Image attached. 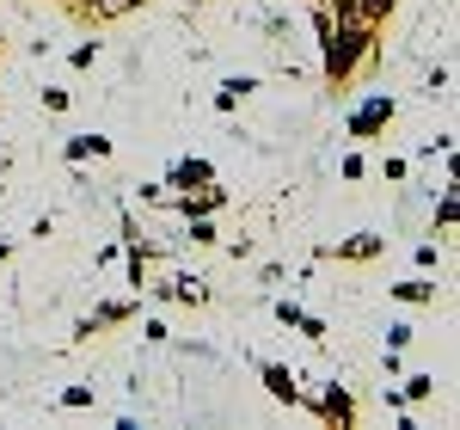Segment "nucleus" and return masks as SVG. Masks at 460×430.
<instances>
[{
  "label": "nucleus",
  "instance_id": "nucleus-9",
  "mask_svg": "<svg viewBox=\"0 0 460 430\" xmlns=\"http://www.w3.org/2000/svg\"><path fill=\"white\" fill-rule=\"evenodd\" d=\"M393 295H399L405 308H424V301H436V283H429V277H405V283H393Z\"/></svg>",
  "mask_w": 460,
  "mask_h": 430
},
{
  "label": "nucleus",
  "instance_id": "nucleus-21",
  "mask_svg": "<svg viewBox=\"0 0 460 430\" xmlns=\"http://www.w3.org/2000/svg\"><path fill=\"white\" fill-rule=\"evenodd\" d=\"M43 111H68V93L62 86H43Z\"/></svg>",
  "mask_w": 460,
  "mask_h": 430
},
{
  "label": "nucleus",
  "instance_id": "nucleus-20",
  "mask_svg": "<svg viewBox=\"0 0 460 430\" xmlns=\"http://www.w3.org/2000/svg\"><path fill=\"white\" fill-rule=\"evenodd\" d=\"M62 406H68V412H80V406H93V388H68V394H62Z\"/></svg>",
  "mask_w": 460,
  "mask_h": 430
},
{
  "label": "nucleus",
  "instance_id": "nucleus-22",
  "mask_svg": "<svg viewBox=\"0 0 460 430\" xmlns=\"http://www.w3.org/2000/svg\"><path fill=\"white\" fill-rule=\"evenodd\" d=\"M6 252H13V246H6V240H0V264H6Z\"/></svg>",
  "mask_w": 460,
  "mask_h": 430
},
{
  "label": "nucleus",
  "instance_id": "nucleus-15",
  "mask_svg": "<svg viewBox=\"0 0 460 430\" xmlns=\"http://www.w3.org/2000/svg\"><path fill=\"white\" fill-rule=\"evenodd\" d=\"M68 62H74V68H93V62H99V37H86V43H74V49H68Z\"/></svg>",
  "mask_w": 460,
  "mask_h": 430
},
{
  "label": "nucleus",
  "instance_id": "nucleus-12",
  "mask_svg": "<svg viewBox=\"0 0 460 430\" xmlns=\"http://www.w3.org/2000/svg\"><path fill=\"white\" fill-rule=\"evenodd\" d=\"M86 154H111V136H74L68 160H86Z\"/></svg>",
  "mask_w": 460,
  "mask_h": 430
},
{
  "label": "nucleus",
  "instance_id": "nucleus-17",
  "mask_svg": "<svg viewBox=\"0 0 460 430\" xmlns=\"http://www.w3.org/2000/svg\"><path fill=\"white\" fill-rule=\"evenodd\" d=\"M405 345H411V326L393 320V326H387V351H405Z\"/></svg>",
  "mask_w": 460,
  "mask_h": 430
},
{
  "label": "nucleus",
  "instance_id": "nucleus-14",
  "mask_svg": "<svg viewBox=\"0 0 460 430\" xmlns=\"http://www.w3.org/2000/svg\"><path fill=\"white\" fill-rule=\"evenodd\" d=\"M184 221H190V240H197V246H215V240H221L209 215H184Z\"/></svg>",
  "mask_w": 460,
  "mask_h": 430
},
{
  "label": "nucleus",
  "instance_id": "nucleus-4",
  "mask_svg": "<svg viewBox=\"0 0 460 430\" xmlns=\"http://www.w3.org/2000/svg\"><path fill=\"white\" fill-rule=\"evenodd\" d=\"M258 375H264V388H270V399H283V406H301V388H295V369H283V363H258Z\"/></svg>",
  "mask_w": 460,
  "mask_h": 430
},
{
  "label": "nucleus",
  "instance_id": "nucleus-18",
  "mask_svg": "<svg viewBox=\"0 0 460 430\" xmlns=\"http://www.w3.org/2000/svg\"><path fill=\"white\" fill-rule=\"evenodd\" d=\"M436 221H442V228H455V221H460V203H455V191H442V210H436Z\"/></svg>",
  "mask_w": 460,
  "mask_h": 430
},
{
  "label": "nucleus",
  "instance_id": "nucleus-16",
  "mask_svg": "<svg viewBox=\"0 0 460 430\" xmlns=\"http://www.w3.org/2000/svg\"><path fill=\"white\" fill-rule=\"evenodd\" d=\"M307 345H325V320H314V314H301V326H295Z\"/></svg>",
  "mask_w": 460,
  "mask_h": 430
},
{
  "label": "nucleus",
  "instance_id": "nucleus-3",
  "mask_svg": "<svg viewBox=\"0 0 460 430\" xmlns=\"http://www.w3.org/2000/svg\"><path fill=\"white\" fill-rule=\"evenodd\" d=\"M314 412H319V418H325V425H338V430H350V425H356V399L344 394L338 381H332V388H325V394L314 399Z\"/></svg>",
  "mask_w": 460,
  "mask_h": 430
},
{
  "label": "nucleus",
  "instance_id": "nucleus-11",
  "mask_svg": "<svg viewBox=\"0 0 460 430\" xmlns=\"http://www.w3.org/2000/svg\"><path fill=\"white\" fill-rule=\"evenodd\" d=\"M129 6H142V0H80V13H86V19H123Z\"/></svg>",
  "mask_w": 460,
  "mask_h": 430
},
{
  "label": "nucleus",
  "instance_id": "nucleus-19",
  "mask_svg": "<svg viewBox=\"0 0 460 430\" xmlns=\"http://www.w3.org/2000/svg\"><path fill=\"white\" fill-rule=\"evenodd\" d=\"M436 264H442V252H436V240H424L418 246V271H436Z\"/></svg>",
  "mask_w": 460,
  "mask_h": 430
},
{
  "label": "nucleus",
  "instance_id": "nucleus-6",
  "mask_svg": "<svg viewBox=\"0 0 460 430\" xmlns=\"http://www.w3.org/2000/svg\"><path fill=\"white\" fill-rule=\"evenodd\" d=\"M209 179H215L209 160H178L172 173H166V184H178V191H197V184H209Z\"/></svg>",
  "mask_w": 460,
  "mask_h": 430
},
{
  "label": "nucleus",
  "instance_id": "nucleus-5",
  "mask_svg": "<svg viewBox=\"0 0 460 430\" xmlns=\"http://www.w3.org/2000/svg\"><path fill=\"white\" fill-rule=\"evenodd\" d=\"M160 301H190L197 308V301H209V289H203V277H166L160 283Z\"/></svg>",
  "mask_w": 460,
  "mask_h": 430
},
{
  "label": "nucleus",
  "instance_id": "nucleus-2",
  "mask_svg": "<svg viewBox=\"0 0 460 430\" xmlns=\"http://www.w3.org/2000/svg\"><path fill=\"white\" fill-rule=\"evenodd\" d=\"M387 123H393V99H387V93H375V99H362V105L350 111V136H356V142L381 136Z\"/></svg>",
  "mask_w": 460,
  "mask_h": 430
},
{
  "label": "nucleus",
  "instance_id": "nucleus-10",
  "mask_svg": "<svg viewBox=\"0 0 460 430\" xmlns=\"http://www.w3.org/2000/svg\"><path fill=\"white\" fill-rule=\"evenodd\" d=\"M252 86H258L252 74H240V80H227V86L215 93V111H234V105H240V99H252Z\"/></svg>",
  "mask_w": 460,
  "mask_h": 430
},
{
  "label": "nucleus",
  "instance_id": "nucleus-13",
  "mask_svg": "<svg viewBox=\"0 0 460 430\" xmlns=\"http://www.w3.org/2000/svg\"><path fill=\"white\" fill-rule=\"evenodd\" d=\"M436 394V375H405V388H399V399L411 406V399H429Z\"/></svg>",
  "mask_w": 460,
  "mask_h": 430
},
{
  "label": "nucleus",
  "instance_id": "nucleus-1",
  "mask_svg": "<svg viewBox=\"0 0 460 430\" xmlns=\"http://www.w3.org/2000/svg\"><path fill=\"white\" fill-rule=\"evenodd\" d=\"M314 31H319V56H325V74L332 80H350L375 56V25L368 19H338L325 0L314 6Z\"/></svg>",
  "mask_w": 460,
  "mask_h": 430
},
{
  "label": "nucleus",
  "instance_id": "nucleus-7",
  "mask_svg": "<svg viewBox=\"0 0 460 430\" xmlns=\"http://www.w3.org/2000/svg\"><path fill=\"white\" fill-rule=\"evenodd\" d=\"M381 246H387L381 234H356V240H338V246H325V258H356V264H362V258H375Z\"/></svg>",
  "mask_w": 460,
  "mask_h": 430
},
{
  "label": "nucleus",
  "instance_id": "nucleus-8",
  "mask_svg": "<svg viewBox=\"0 0 460 430\" xmlns=\"http://www.w3.org/2000/svg\"><path fill=\"white\" fill-rule=\"evenodd\" d=\"M129 314H136V301H105L99 314H86V320H80V338H86V332H99V326H123Z\"/></svg>",
  "mask_w": 460,
  "mask_h": 430
}]
</instances>
